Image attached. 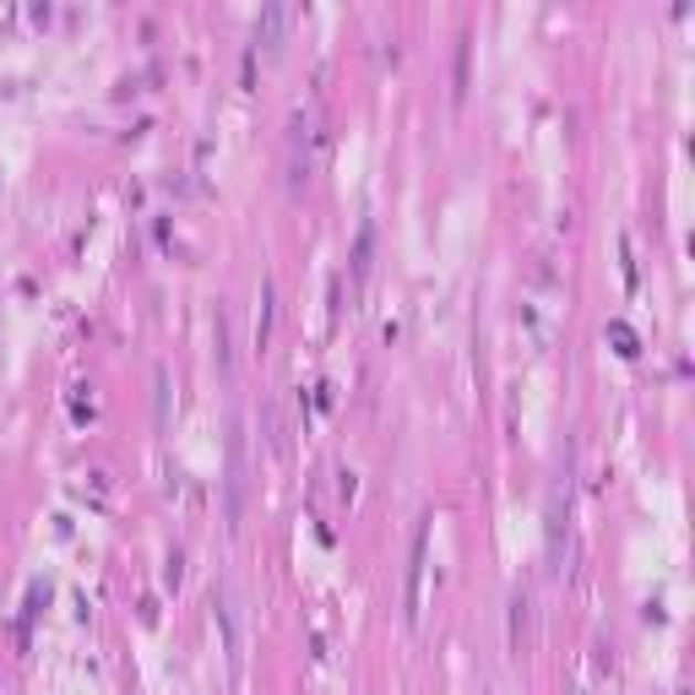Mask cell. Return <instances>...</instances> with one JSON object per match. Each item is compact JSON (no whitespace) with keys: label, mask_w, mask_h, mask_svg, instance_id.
Here are the masks:
<instances>
[{"label":"cell","mask_w":695,"mask_h":695,"mask_svg":"<svg viewBox=\"0 0 695 695\" xmlns=\"http://www.w3.org/2000/svg\"><path fill=\"white\" fill-rule=\"evenodd\" d=\"M245 484H251V462H245V419H229V478H223V501H229V527L240 533L245 516Z\"/></svg>","instance_id":"obj_1"},{"label":"cell","mask_w":695,"mask_h":695,"mask_svg":"<svg viewBox=\"0 0 695 695\" xmlns=\"http://www.w3.org/2000/svg\"><path fill=\"white\" fill-rule=\"evenodd\" d=\"M424 576H430V522H419V533H413L408 592H402V620H408V631H419V625H424Z\"/></svg>","instance_id":"obj_2"},{"label":"cell","mask_w":695,"mask_h":695,"mask_svg":"<svg viewBox=\"0 0 695 695\" xmlns=\"http://www.w3.org/2000/svg\"><path fill=\"white\" fill-rule=\"evenodd\" d=\"M533 641H538L533 592H527V587H516V592H510V652H516V657H527V652H533Z\"/></svg>","instance_id":"obj_3"},{"label":"cell","mask_w":695,"mask_h":695,"mask_svg":"<svg viewBox=\"0 0 695 695\" xmlns=\"http://www.w3.org/2000/svg\"><path fill=\"white\" fill-rule=\"evenodd\" d=\"M218 620H223V641H229V663L240 668V603H234V587H229V581L218 587Z\"/></svg>","instance_id":"obj_4"},{"label":"cell","mask_w":695,"mask_h":695,"mask_svg":"<svg viewBox=\"0 0 695 695\" xmlns=\"http://www.w3.org/2000/svg\"><path fill=\"white\" fill-rule=\"evenodd\" d=\"M283 22H288V6H266L261 11V28H255V44H266L272 55L283 50Z\"/></svg>","instance_id":"obj_5"},{"label":"cell","mask_w":695,"mask_h":695,"mask_svg":"<svg viewBox=\"0 0 695 695\" xmlns=\"http://www.w3.org/2000/svg\"><path fill=\"white\" fill-rule=\"evenodd\" d=\"M272 305H277V288H272V277H266V283H261V316H255V348L272 343Z\"/></svg>","instance_id":"obj_6"},{"label":"cell","mask_w":695,"mask_h":695,"mask_svg":"<svg viewBox=\"0 0 695 695\" xmlns=\"http://www.w3.org/2000/svg\"><path fill=\"white\" fill-rule=\"evenodd\" d=\"M212 331H218V370L234 376V359H229V316H223V310H218V320H212Z\"/></svg>","instance_id":"obj_7"},{"label":"cell","mask_w":695,"mask_h":695,"mask_svg":"<svg viewBox=\"0 0 695 695\" xmlns=\"http://www.w3.org/2000/svg\"><path fill=\"white\" fill-rule=\"evenodd\" d=\"M365 272H370V229H359V245H354V277L365 283Z\"/></svg>","instance_id":"obj_8"},{"label":"cell","mask_w":695,"mask_h":695,"mask_svg":"<svg viewBox=\"0 0 695 695\" xmlns=\"http://www.w3.org/2000/svg\"><path fill=\"white\" fill-rule=\"evenodd\" d=\"M609 337L620 343V354H635V331L625 326V320H609Z\"/></svg>","instance_id":"obj_9"}]
</instances>
